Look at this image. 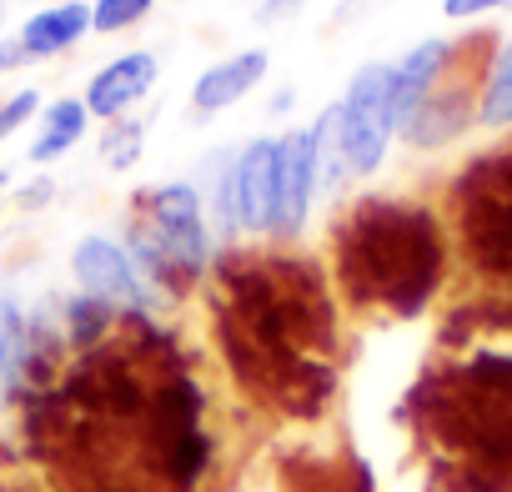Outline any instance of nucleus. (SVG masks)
<instances>
[{"instance_id":"423d86ee","label":"nucleus","mask_w":512,"mask_h":492,"mask_svg":"<svg viewBox=\"0 0 512 492\" xmlns=\"http://www.w3.org/2000/svg\"><path fill=\"white\" fill-rule=\"evenodd\" d=\"M337 141H342V181L362 186L387 166L392 131H387V66L367 61L352 71L337 101Z\"/></svg>"},{"instance_id":"39448f33","label":"nucleus","mask_w":512,"mask_h":492,"mask_svg":"<svg viewBox=\"0 0 512 492\" xmlns=\"http://www.w3.org/2000/svg\"><path fill=\"white\" fill-rule=\"evenodd\" d=\"M136 226H146L156 236V246L166 252V262L176 267V277L201 292L206 277H211V262H216V236H211V221H206V196L201 186L191 181H161L151 191L136 196Z\"/></svg>"},{"instance_id":"4be33fe9","label":"nucleus","mask_w":512,"mask_h":492,"mask_svg":"<svg viewBox=\"0 0 512 492\" xmlns=\"http://www.w3.org/2000/svg\"><path fill=\"white\" fill-rule=\"evenodd\" d=\"M512 0H442V16L447 21H482L492 11H507Z\"/></svg>"},{"instance_id":"ddd939ff","label":"nucleus","mask_w":512,"mask_h":492,"mask_svg":"<svg viewBox=\"0 0 512 492\" xmlns=\"http://www.w3.org/2000/svg\"><path fill=\"white\" fill-rule=\"evenodd\" d=\"M267 71H272V56H267L262 46L236 51V56L206 66V71L191 81V111H196V116H221V111H231L236 101H246L256 86L267 81Z\"/></svg>"},{"instance_id":"f03ea898","label":"nucleus","mask_w":512,"mask_h":492,"mask_svg":"<svg viewBox=\"0 0 512 492\" xmlns=\"http://www.w3.org/2000/svg\"><path fill=\"white\" fill-rule=\"evenodd\" d=\"M397 417L427 442L437 492H512V297L472 287L442 312Z\"/></svg>"},{"instance_id":"f8f14e48","label":"nucleus","mask_w":512,"mask_h":492,"mask_svg":"<svg viewBox=\"0 0 512 492\" xmlns=\"http://www.w3.org/2000/svg\"><path fill=\"white\" fill-rule=\"evenodd\" d=\"M156 76H161V61H156L151 51H126V56L106 61V66L86 81V96H81V101H86L91 116H101V121H121L141 96H151Z\"/></svg>"},{"instance_id":"0eeeda50","label":"nucleus","mask_w":512,"mask_h":492,"mask_svg":"<svg viewBox=\"0 0 512 492\" xmlns=\"http://www.w3.org/2000/svg\"><path fill=\"white\" fill-rule=\"evenodd\" d=\"M71 277L81 287V297L111 307L121 322L126 317H156V292L146 287V277L136 272L126 241L106 236V231H86L71 246Z\"/></svg>"},{"instance_id":"6ab92c4d","label":"nucleus","mask_w":512,"mask_h":492,"mask_svg":"<svg viewBox=\"0 0 512 492\" xmlns=\"http://www.w3.org/2000/svg\"><path fill=\"white\" fill-rule=\"evenodd\" d=\"M141 146H146V126L121 116V121H106V136H101V161L111 171H131L141 161Z\"/></svg>"},{"instance_id":"9d476101","label":"nucleus","mask_w":512,"mask_h":492,"mask_svg":"<svg viewBox=\"0 0 512 492\" xmlns=\"http://www.w3.org/2000/svg\"><path fill=\"white\" fill-rule=\"evenodd\" d=\"M236 181H241L246 236L277 241V221H282V136L246 141L236 151Z\"/></svg>"},{"instance_id":"aec40b11","label":"nucleus","mask_w":512,"mask_h":492,"mask_svg":"<svg viewBox=\"0 0 512 492\" xmlns=\"http://www.w3.org/2000/svg\"><path fill=\"white\" fill-rule=\"evenodd\" d=\"M151 11H156V0H91V31L121 36V31H136Z\"/></svg>"},{"instance_id":"a878e982","label":"nucleus","mask_w":512,"mask_h":492,"mask_svg":"<svg viewBox=\"0 0 512 492\" xmlns=\"http://www.w3.org/2000/svg\"><path fill=\"white\" fill-rule=\"evenodd\" d=\"M292 101H297V91L287 86V91H277V96H272V111H277V116H287V111H292Z\"/></svg>"},{"instance_id":"7ed1b4c3","label":"nucleus","mask_w":512,"mask_h":492,"mask_svg":"<svg viewBox=\"0 0 512 492\" xmlns=\"http://www.w3.org/2000/svg\"><path fill=\"white\" fill-rule=\"evenodd\" d=\"M327 277L357 317H427L457 277L442 206L387 191L352 196L327 236Z\"/></svg>"},{"instance_id":"dca6fc26","label":"nucleus","mask_w":512,"mask_h":492,"mask_svg":"<svg viewBox=\"0 0 512 492\" xmlns=\"http://www.w3.org/2000/svg\"><path fill=\"white\" fill-rule=\"evenodd\" d=\"M26 367H31V317L11 292H0V402L21 392Z\"/></svg>"},{"instance_id":"f257e3e1","label":"nucleus","mask_w":512,"mask_h":492,"mask_svg":"<svg viewBox=\"0 0 512 492\" xmlns=\"http://www.w3.org/2000/svg\"><path fill=\"white\" fill-rule=\"evenodd\" d=\"M201 292L211 347L251 402L297 422H317L337 402L342 297L327 262L277 241L221 246Z\"/></svg>"},{"instance_id":"f3484780","label":"nucleus","mask_w":512,"mask_h":492,"mask_svg":"<svg viewBox=\"0 0 512 492\" xmlns=\"http://www.w3.org/2000/svg\"><path fill=\"white\" fill-rule=\"evenodd\" d=\"M477 126L482 131H512V36L497 41V51H492L487 71H482Z\"/></svg>"},{"instance_id":"5701e85b","label":"nucleus","mask_w":512,"mask_h":492,"mask_svg":"<svg viewBox=\"0 0 512 492\" xmlns=\"http://www.w3.org/2000/svg\"><path fill=\"white\" fill-rule=\"evenodd\" d=\"M302 6H307V0H262V6H256V21H262V26H272V21H292Z\"/></svg>"},{"instance_id":"4468645a","label":"nucleus","mask_w":512,"mask_h":492,"mask_svg":"<svg viewBox=\"0 0 512 492\" xmlns=\"http://www.w3.org/2000/svg\"><path fill=\"white\" fill-rule=\"evenodd\" d=\"M86 36H91V0H61V6L36 11L16 41L26 46L31 61H51V56H66L71 46H81Z\"/></svg>"},{"instance_id":"2eb2a0df","label":"nucleus","mask_w":512,"mask_h":492,"mask_svg":"<svg viewBox=\"0 0 512 492\" xmlns=\"http://www.w3.org/2000/svg\"><path fill=\"white\" fill-rule=\"evenodd\" d=\"M86 126H91L86 101H81V96H61V101H51V106L41 111V131H36V141H31L26 156H31L36 166H51V161H61L71 146H81Z\"/></svg>"},{"instance_id":"1a4fd4ad","label":"nucleus","mask_w":512,"mask_h":492,"mask_svg":"<svg viewBox=\"0 0 512 492\" xmlns=\"http://www.w3.org/2000/svg\"><path fill=\"white\" fill-rule=\"evenodd\" d=\"M457 56H462V41L427 36L402 61L387 66V131H392V141L407 131V121L417 116V106L447 81V71L457 66Z\"/></svg>"},{"instance_id":"a211bd4d","label":"nucleus","mask_w":512,"mask_h":492,"mask_svg":"<svg viewBox=\"0 0 512 492\" xmlns=\"http://www.w3.org/2000/svg\"><path fill=\"white\" fill-rule=\"evenodd\" d=\"M116 312L111 307H101V302H91V297H71L66 302V337L81 347V352H91V347H101L111 332H116Z\"/></svg>"},{"instance_id":"6e6552de","label":"nucleus","mask_w":512,"mask_h":492,"mask_svg":"<svg viewBox=\"0 0 512 492\" xmlns=\"http://www.w3.org/2000/svg\"><path fill=\"white\" fill-rule=\"evenodd\" d=\"M492 51H497V46H492ZM492 51H487L482 61H472V66H467L472 41H462L457 66H452V71H447V81H442V86L417 106V116L407 121V131H402L397 141H407L412 151H442V146L462 141V136L477 126V91H482V71H487Z\"/></svg>"},{"instance_id":"393cba45","label":"nucleus","mask_w":512,"mask_h":492,"mask_svg":"<svg viewBox=\"0 0 512 492\" xmlns=\"http://www.w3.org/2000/svg\"><path fill=\"white\" fill-rule=\"evenodd\" d=\"M31 56H26V46L21 41H0V71H16V66H26Z\"/></svg>"},{"instance_id":"9b49d317","label":"nucleus","mask_w":512,"mask_h":492,"mask_svg":"<svg viewBox=\"0 0 512 492\" xmlns=\"http://www.w3.org/2000/svg\"><path fill=\"white\" fill-rule=\"evenodd\" d=\"M317 196H322L317 141H312V126H297V131L282 136V221H277V246H297L307 236Z\"/></svg>"},{"instance_id":"cd10ccee","label":"nucleus","mask_w":512,"mask_h":492,"mask_svg":"<svg viewBox=\"0 0 512 492\" xmlns=\"http://www.w3.org/2000/svg\"><path fill=\"white\" fill-rule=\"evenodd\" d=\"M0 21H6V0H0Z\"/></svg>"},{"instance_id":"412c9836","label":"nucleus","mask_w":512,"mask_h":492,"mask_svg":"<svg viewBox=\"0 0 512 492\" xmlns=\"http://www.w3.org/2000/svg\"><path fill=\"white\" fill-rule=\"evenodd\" d=\"M31 116H41V91H16L11 101H0V141L16 136Z\"/></svg>"},{"instance_id":"20e7f679","label":"nucleus","mask_w":512,"mask_h":492,"mask_svg":"<svg viewBox=\"0 0 512 492\" xmlns=\"http://www.w3.org/2000/svg\"><path fill=\"white\" fill-rule=\"evenodd\" d=\"M442 216L452 231L457 272L477 292H507L512 282V141L467 156L442 186Z\"/></svg>"},{"instance_id":"c85d7f7f","label":"nucleus","mask_w":512,"mask_h":492,"mask_svg":"<svg viewBox=\"0 0 512 492\" xmlns=\"http://www.w3.org/2000/svg\"><path fill=\"white\" fill-rule=\"evenodd\" d=\"M497 297H512V282H507V292H497Z\"/></svg>"},{"instance_id":"bb28decb","label":"nucleus","mask_w":512,"mask_h":492,"mask_svg":"<svg viewBox=\"0 0 512 492\" xmlns=\"http://www.w3.org/2000/svg\"><path fill=\"white\" fill-rule=\"evenodd\" d=\"M6 186H11V171H6V166H0V191H6Z\"/></svg>"},{"instance_id":"b1692460","label":"nucleus","mask_w":512,"mask_h":492,"mask_svg":"<svg viewBox=\"0 0 512 492\" xmlns=\"http://www.w3.org/2000/svg\"><path fill=\"white\" fill-rule=\"evenodd\" d=\"M51 196H56V181H46V176H41V181H31V186H26V191H21L16 201H21L26 211H36V206H46Z\"/></svg>"}]
</instances>
